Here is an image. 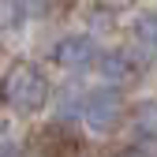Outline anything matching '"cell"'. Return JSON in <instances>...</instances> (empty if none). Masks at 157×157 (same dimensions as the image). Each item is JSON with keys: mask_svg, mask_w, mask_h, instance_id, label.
<instances>
[{"mask_svg": "<svg viewBox=\"0 0 157 157\" xmlns=\"http://www.w3.org/2000/svg\"><path fill=\"white\" fill-rule=\"evenodd\" d=\"M116 157H146V153H142V150H135V146H127V150H120Z\"/></svg>", "mask_w": 157, "mask_h": 157, "instance_id": "52a82bcc", "label": "cell"}, {"mask_svg": "<svg viewBox=\"0 0 157 157\" xmlns=\"http://www.w3.org/2000/svg\"><path fill=\"white\" fill-rule=\"evenodd\" d=\"M139 0H97V8L101 11H109V15H120V11H131Z\"/></svg>", "mask_w": 157, "mask_h": 157, "instance_id": "8992f818", "label": "cell"}, {"mask_svg": "<svg viewBox=\"0 0 157 157\" xmlns=\"http://www.w3.org/2000/svg\"><path fill=\"white\" fill-rule=\"evenodd\" d=\"M124 116H127V101H124V94L116 90V86L94 90L86 97V124L97 135H112L116 127L124 124Z\"/></svg>", "mask_w": 157, "mask_h": 157, "instance_id": "6da1fadb", "label": "cell"}, {"mask_svg": "<svg viewBox=\"0 0 157 157\" xmlns=\"http://www.w3.org/2000/svg\"><path fill=\"white\" fill-rule=\"evenodd\" d=\"M94 56H97V52H94V41H90V37H82V34L64 37L60 49H56V60H60L64 67H86Z\"/></svg>", "mask_w": 157, "mask_h": 157, "instance_id": "3957f363", "label": "cell"}, {"mask_svg": "<svg viewBox=\"0 0 157 157\" xmlns=\"http://www.w3.org/2000/svg\"><path fill=\"white\" fill-rule=\"evenodd\" d=\"M135 41L150 52H157V11H142L135 19Z\"/></svg>", "mask_w": 157, "mask_h": 157, "instance_id": "5b68a950", "label": "cell"}, {"mask_svg": "<svg viewBox=\"0 0 157 157\" xmlns=\"http://www.w3.org/2000/svg\"><path fill=\"white\" fill-rule=\"evenodd\" d=\"M4 90H8V101H11L15 109H23V112L41 109V105H45V94H49L45 75L37 71V67H30V64H19V67L8 75Z\"/></svg>", "mask_w": 157, "mask_h": 157, "instance_id": "7a4b0ae2", "label": "cell"}, {"mask_svg": "<svg viewBox=\"0 0 157 157\" xmlns=\"http://www.w3.org/2000/svg\"><path fill=\"white\" fill-rule=\"evenodd\" d=\"M94 64L97 71H101L109 82H124V78H131V56L127 52H101V56H94Z\"/></svg>", "mask_w": 157, "mask_h": 157, "instance_id": "277c9868", "label": "cell"}]
</instances>
